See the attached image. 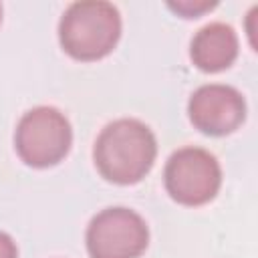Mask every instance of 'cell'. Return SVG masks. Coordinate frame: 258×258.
I'll list each match as a JSON object with an SVG mask.
<instances>
[{
    "label": "cell",
    "instance_id": "277c9868",
    "mask_svg": "<svg viewBox=\"0 0 258 258\" xmlns=\"http://www.w3.org/2000/svg\"><path fill=\"white\" fill-rule=\"evenodd\" d=\"M149 242L145 220L129 208L99 212L87 230L91 258H139Z\"/></svg>",
    "mask_w": 258,
    "mask_h": 258
},
{
    "label": "cell",
    "instance_id": "7a4b0ae2",
    "mask_svg": "<svg viewBox=\"0 0 258 258\" xmlns=\"http://www.w3.org/2000/svg\"><path fill=\"white\" fill-rule=\"evenodd\" d=\"M121 36V18L113 4L87 0L67 8L58 24L60 46L77 60L107 56Z\"/></svg>",
    "mask_w": 258,
    "mask_h": 258
},
{
    "label": "cell",
    "instance_id": "5b68a950",
    "mask_svg": "<svg viewBox=\"0 0 258 258\" xmlns=\"http://www.w3.org/2000/svg\"><path fill=\"white\" fill-rule=\"evenodd\" d=\"M165 189L183 206H202L220 189L222 169L216 157L200 147L177 149L165 165Z\"/></svg>",
    "mask_w": 258,
    "mask_h": 258
},
{
    "label": "cell",
    "instance_id": "ba28073f",
    "mask_svg": "<svg viewBox=\"0 0 258 258\" xmlns=\"http://www.w3.org/2000/svg\"><path fill=\"white\" fill-rule=\"evenodd\" d=\"M167 6H169L173 12L183 14L185 18H194V16H200L202 12L214 8L216 2H204V0H196V2H191V0H181V2H169Z\"/></svg>",
    "mask_w": 258,
    "mask_h": 258
},
{
    "label": "cell",
    "instance_id": "52a82bcc",
    "mask_svg": "<svg viewBox=\"0 0 258 258\" xmlns=\"http://www.w3.org/2000/svg\"><path fill=\"white\" fill-rule=\"evenodd\" d=\"M191 60L206 73H218L228 69L238 56V36L232 26L212 22L198 30L189 48Z\"/></svg>",
    "mask_w": 258,
    "mask_h": 258
},
{
    "label": "cell",
    "instance_id": "6da1fadb",
    "mask_svg": "<svg viewBox=\"0 0 258 258\" xmlns=\"http://www.w3.org/2000/svg\"><path fill=\"white\" fill-rule=\"evenodd\" d=\"M157 143L151 129L137 119H117L97 137L93 157L99 173L121 185L141 181L153 167Z\"/></svg>",
    "mask_w": 258,
    "mask_h": 258
},
{
    "label": "cell",
    "instance_id": "3957f363",
    "mask_svg": "<svg viewBox=\"0 0 258 258\" xmlns=\"http://www.w3.org/2000/svg\"><path fill=\"white\" fill-rule=\"evenodd\" d=\"M73 131L67 117L54 107L28 111L14 133L16 153L26 165L48 167L58 163L71 149Z\"/></svg>",
    "mask_w": 258,
    "mask_h": 258
},
{
    "label": "cell",
    "instance_id": "9c48e42d",
    "mask_svg": "<svg viewBox=\"0 0 258 258\" xmlns=\"http://www.w3.org/2000/svg\"><path fill=\"white\" fill-rule=\"evenodd\" d=\"M0 258H18L14 240L4 232H0Z\"/></svg>",
    "mask_w": 258,
    "mask_h": 258
},
{
    "label": "cell",
    "instance_id": "8992f818",
    "mask_svg": "<svg viewBox=\"0 0 258 258\" xmlns=\"http://www.w3.org/2000/svg\"><path fill=\"white\" fill-rule=\"evenodd\" d=\"M187 113L202 133L228 135L244 123L246 103L234 87L204 85L189 97Z\"/></svg>",
    "mask_w": 258,
    "mask_h": 258
},
{
    "label": "cell",
    "instance_id": "30bf717a",
    "mask_svg": "<svg viewBox=\"0 0 258 258\" xmlns=\"http://www.w3.org/2000/svg\"><path fill=\"white\" fill-rule=\"evenodd\" d=\"M0 20H2V6H0Z\"/></svg>",
    "mask_w": 258,
    "mask_h": 258
}]
</instances>
